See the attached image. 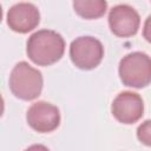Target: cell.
<instances>
[{
	"mask_svg": "<svg viewBox=\"0 0 151 151\" xmlns=\"http://www.w3.org/2000/svg\"><path fill=\"white\" fill-rule=\"evenodd\" d=\"M73 9L83 19H98L105 14L107 2L106 0H73Z\"/></svg>",
	"mask_w": 151,
	"mask_h": 151,
	"instance_id": "obj_9",
	"label": "cell"
},
{
	"mask_svg": "<svg viewBox=\"0 0 151 151\" xmlns=\"http://www.w3.org/2000/svg\"><path fill=\"white\" fill-rule=\"evenodd\" d=\"M111 112L119 123L127 125L133 124L143 117V99L138 93L131 91L120 92L112 101Z\"/></svg>",
	"mask_w": 151,
	"mask_h": 151,
	"instance_id": "obj_5",
	"label": "cell"
},
{
	"mask_svg": "<svg viewBox=\"0 0 151 151\" xmlns=\"http://www.w3.org/2000/svg\"><path fill=\"white\" fill-rule=\"evenodd\" d=\"M119 77L125 86L143 88L151 83V58L144 52H132L119 63Z\"/></svg>",
	"mask_w": 151,
	"mask_h": 151,
	"instance_id": "obj_3",
	"label": "cell"
},
{
	"mask_svg": "<svg viewBox=\"0 0 151 151\" xmlns=\"http://www.w3.org/2000/svg\"><path fill=\"white\" fill-rule=\"evenodd\" d=\"M143 37L145 38V40L147 42L151 44V14L147 17V19L144 22V27H143Z\"/></svg>",
	"mask_w": 151,
	"mask_h": 151,
	"instance_id": "obj_11",
	"label": "cell"
},
{
	"mask_svg": "<svg viewBox=\"0 0 151 151\" xmlns=\"http://www.w3.org/2000/svg\"><path fill=\"white\" fill-rule=\"evenodd\" d=\"M103 44L90 35L78 37L70 45V58L74 66L80 70H93L103 60Z\"/></svg>",
	"mask_w": 151,
	"mask_h": 151,
	"instance_id": "obj_4",
	"label": "cell"
},
{
	"mask_svg": "<svg viewBox=\"0 0 151 151\" xmlns=\"http://www.w3.org/2000/svg\"><path fill=\"white\" fill-rule=\"evenodd\" d=\"M7 25L17 33H28L40 22V13L37 6L29 2L13 5L7 12Z\"/></svg>",
	"mask_w": 151,
	"mask_h": 151,
	"instance_id": "obj_8",
	"label": "cell"
},
{
	"mask_svg": "<svg viewBox=\"0 0 151 151\" xmlns=\"http://www.w3.org/2000/svg\"><path fill=\"white\" fill-rule=\"evenodd\" d=\"M26 52L35 65L50 66L64 55L65 40L55 31L40 29L28 38Z\"/></svg>",
	"mask_w": 151,
	"mask_h": 151,
	"instance_id": "obj_1",
	"label": "cell"
},
{
	"mask_svg": "<svg viewBox=\"0 0 151 151\" xmlns=\"http://www.w3.org/2000/svg\"><path fill=\"white\" fill-rule=\"evenodd\" d=\"M111 32L120 38L132 37L138 32L140 18L138 12L129 5H117L109 13Z\"/></svg>",
	"mask_w": 151,
	"mask_h": 151,
	"instance_id": "obj_7",
	"label": "cell"
},
{
	"mask_svg": "<svg viewBox=\"0 0 151 151\" xmlns=\"http://www.w3.org/2000/svg\"><path fill=\"white\" fill-rule=\"evenodd\" d=\"M137 138L144 145L151 146V119L142 123L137 129Z\"/></svg>",
	"mask_w": 151,
	"mask_h": 151,
	"instance_id": "obj_10",
	"label": "cell"
},
{
	"mask_svg": "<svg viewBox=\"0 0 151 151\" xmlns=\"http://www.w3.org/2000/svg\"><path fill=\"white\" fill-rule=\"evenodd\" d=\"M9 90L21 100H33L41 93L44 80L39 70L26 61L18 63L9 74Z\"/></svg>",
	"mask_w": 151,
	"mask_h": 151,
	"instance_id": "obj_2",
	"label": "cell"
},
{
	"mask_svg": "<svg viewBox=\"0 0 151 151\" xmlns=\"http://www.w3.org/2000/svg\"><path fill=\"white\" fill-rule=\"evenodd\" d=\"M26 120L34 131L48 133L59 126L60 112L57 106L47 101H37L27 110Z\"/></svg>",
	"mask_w": 151,
	"mask_h": 151,
	"instance_id": "obj_6",
	"label": "cell"
}]
</instances>
